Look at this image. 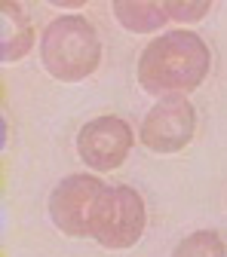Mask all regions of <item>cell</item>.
<instances>
[{"instance_id":"1","label":"cell","mask_w":227,"mask_h":257,"mask_svg":"<svg viewBox=\"0 0 227 257\" xmlns=\"http://www.w3.org/2000/svg\"><path fill=\"white\" fill-rule=\"evenodd\" d=\"M209 46L193 31H169L154 37L138 58V86L150 95H184L203 86L209 74Z\"/></svg>"},{"instance_id":"2","label":"cell","mask_w":227,"mask_h":257,"mask_svg":"<svg viewBox=\"0 0 227 257\" xmlns=\"http://www.w3.org/2000/svg\"><path fill=\"white\" fill-rule=\"evenodd\" d=\"M40 58L46 74L61 83H80L95 74L102 61V40L95 25L83 16H58L40 37Z\"/></svg>"},{"instance_id":"3","label":"cell","mask_w":227,"mask_h":257,"mask_svg":"<svg viewBox=\"0 0 227 257\" xmlns=\"http://www.w3.org/2000/svg\"><path fill=\"white\" fill-rule=\"evenodd\" d=\"M147 227L144 199L132 187H108L99 193V199L89 214V239L111 251L132 248Z\"/></svg>"},{"instance_id":"4","label":"cell","mask_w":227,"mask_h":257,"mask_svg":"<svg viewBox=\"0 0 227 257\" xmlns=\"http://www.w3.org/2000/svg\"><path fill=\"white\" fill-rule=\"evenodd\" d=\"M197 135V110L184 95L160 98L144 122H141V144L154 153H178Z\"/></svg>"},{"instance_id":"5","label":"cell","mask_w":227,"mask_h":257,"mask_svg":"<svg viewBox=\"0 0 227 257\" xmlns=\"http://www.w3.org/2000/svg\"><path fill=\"white\" fill-rule=\"evenodd\" d=\"M132 150V128L120 116H95L77 132V156L95 172H114Z\"/></svg>"},{"instance_id":"6","label":"cell","mask_w":227,"mask_h":257,"mask_svg":"<svg viewBox=\"0 0 227 257\" xmlns=\"http://www.w3.org/2000/svg\"><path fill=\"white\" fill-rule=\"evenodd\" d=\"M105 184L95 175H71L55 184L49 196V217L52 223L71 239H86L89 236V214L99 199Z\"/></svg>"},{"instance_id":"7","label":"cell","mask_w":227,"mask_h":257,"mask_svg":"<svg viewBox=\"0 0 227 257\" xmlns=\"http://www.w3.org/2000/svg\"><path fill=\"white\" fill-rule=\"evenodd\" d=\"M0 25H4V61H16L31 52L34 46V22L25 13L22 4H0Z\"/></svg>"},{"instance_id":"8","label":"cell","mask_w":227,"mask_h":257,"mask_svg":"<svg viewBox=\"0 0 227 257\" xmlns=\"http://www.w3.org/2000/svg\"><path fill=\"white\" fill-rule=\"evenodd\" d=\"M114 16L126 31H132V34H154V31H160L169 22L166 7L154 4V0H117Z\"/></svg>"},{"instance_id":"9","label":"cell","mask_w":227,"mask_h":257,"mask_svg":"<svg viewBox=\"0 0 227 257\" xmlns=\"http://www.w3.org/2000/svg\"><path fill=\"white\" fill-rule=\"evenodd\" d=\"M224 254H227V245H224V239L215 230L190 233L172 251V257H224Z\"/></svg>"},{"instance_id":"10","label":"cell","mask_w":227,"mask_h":257,"mask_svg":"<svg viewBox=\"0 0 227 257\" xmlns=\"http://www.w3.org/2000/svg\"><path fill=\"white\" fill-rule=\"evenodd\" d=\"M163 7H166V16L178 19V22H200L212 10L209 0H197V4H175V0H166Z\"/></svg>"},{"instance_id":"11","label":"cell","mask_w":227,"mask_h":257,"mask_svg":"<svg viewBox=\"0 0 227 257\" xmlns=\"http://www.w3.org/2000/svg\"><path fill=\"white\" fill-rule=\"evenodd\" d=\"M55 7H61V10H80V7H83V0H58Z\"/></svg>"}]
</instances>
